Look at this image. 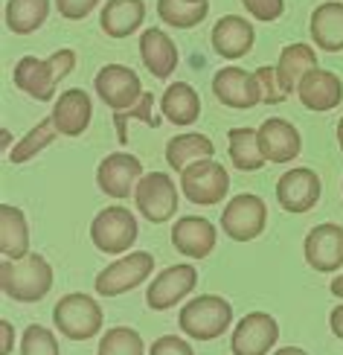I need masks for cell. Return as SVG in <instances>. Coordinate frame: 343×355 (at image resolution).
I'll return each mask as SVG.
<instances>
[{"instance_id":"obj_10","label":"cell","mask_w":343,"mask_h":355,"mask_svg":"<svg viewBox=\"0 0 343 355\" xmlns=\"http://www.w3.org/2000/svg\"><path fill=\"white\" fill-rule=\"evenodd\" d=\"M198 286V271L195 265L181 262V265H169L163 268L146 288V303L155 312H166V309L177 306L181 300H186Z\"/></svg>"},{"instance_id":"obj_6","label":"cell","mask_w":343,"mask_h":355,"mask_svg":"<svg viewBox=\"0 0 343 355\" xmlns=\"http://www.w3.org/2000/svg\"><path fill=\"white\" fill-rule=\"evenodd\" d=\"M181 192L186 196V201H192L195 207H216L227 198L230 175L221 164H216L213 157L195 160V164H189L181 172Z\"/></svg>"},{"instance_id":"obj_13","label":"cell","mask_w":343,"mask_h":355,"mask_svg":"<svg viewBox=\"0 0 343 355\" xmlns=\"http://www.w3.org/2000/svg\"><path fill=\"white\" fill-rule=\"evenodd\" d=\"M323 196V181L315 169L294 166L276 181V201L285 213H308Z\"/></svg>"},{"instance_id":"obj_17","label":"cell","mask_w":343,"mask_h":355,"mask_svg":"<svg viewBox=\"0 0 343 355\" xmlns=\"http://www.w3.org/2000/svg\"><path fill=\"white\" fill-rule=\"evenodd\" d=\"M216 242H218L216 225L204 216H181L172 227L175 250L189 259H206L216 250Z\"/></svg>"},{"instance_id":"obj_7","label":"cell","mask_w":343,"mask_h":355,"mask_svg":"<svg viewBox=\"0 0 343 355\" xmlns=\"http://www.w3.org/2000/svg\"><path fill=\"white\" fill-rule=\"evenodd\" d=\"M155 274V257L148 250H131L128 257H119L108 268H102L94 279V288L99 297H119L131 288L143 286Z\"/></svg>"},{"instance_id":"obj_42","label":"cell","mask_w":343,"mask_h":355,"mask_svg":"<svg viewBox=\"0 0 343 355\" xmlns=\"http://www.w3.org/2000/svg\"><path fill=\"white\" fill-rule=\"evenodd\" d=\"M329 291L335 294V297H340V300H343V274H340L337 279H332V286H329Z\"/></svg>"},{"instance_id":"obj_19","label":"cell","mask_w":343,"mask_h":355,"mask_svg":"<svg viewBox=\"0 0 343 355\" xmlns=\"http://www.w3.org/2000/svg\"><path fill=\"white\" fill-rule=\"evenodd\" d=\"M53 123L58 128V135L64 137H82L87 125H91V116H94V102L87 96L82 87H70L62 96L55 99L53 105Z\"/></svg>"},{"instance_id":"obj_11","label":"cell","mask_w":343,"mask_h":355,"mask_svg":"<svg viewBox=\"0 0 343 355\" xmlns=\"http://www.w3.org/2000/svg\"><path fill=\"white\" fill-rule=\"evenodd\" d=\"M94 87H96L99 99L105 102L111 111H128L137 105L146 94L140 85V76L125 64H105L96 73Z\"/></svg>"},{"instance_id":"obj_9","label":"cell","mask_w":343,"mask_h":355,"mask_svg":"<svg viewBox=\"0 0 343 355\" xmlns=\"http://www.w3.org/2000/svg\"><path fill=\"white\" fill-rule=\"evenodd\" d=\"M134 204L143 218L152 225H163L177 213V187L166 172H148L134 189Z\"/></svg>"},{"instance_id":"obj_2","label":"cell","mask_w":343,"mask_h":355,"mask_svg":"<svg viewBox=\"0 0 343 355\" xmlns=\"http://www.w3.org/2000/svg\"><path fill=\"white\" fill-rule=\"evenodd\" d=\"M0 288L15 303H38L53 288V265L41 254L3 259V265H0Z\"/></svg>"},{"instance_id":"obj_38","label":"cell","mask_w":343,"mask_h":355,"mask_svg":"<svg viewBox=\"0 0 343 355\" xmlns=\"http://www.w3.org/2000/svg\"><path fill=\"white\" fill-rule=\"evenodd\" d=\"M99 0H55V9L64 21H82L96 9Z\"/></svg>"},{"instance_id":"obj_40","label":"cell","mask_w":343,"mask_h":355,"mask_svg":"<svg viewBox=\"0 0 343 355\" xmlns=\"http://www.w3.org/2000/svg\"><path fill=\"white\" fill-rule=\"evenodd\" d=\"M15 347V329L9 320H0V355H12Z\"/></svg>"},{"instance_id":"obj_25","label":"cell","mask_w":343,"mask_h":355,"mask_svg":"<svg viewBox=\"0 0 343 355\" xmlns=\"http://www.w3.org/2000/svg\"><path fill=\"white\" fill-rule=\"evenodd\" d=\"M146 21V3L143 0H108L102 9V33L108 38H128L137 33Z\"/></svg>"},{"instance_id":"obj_44","label":"cell","mask_w":343,"mask_h":355,"mask_svg":"<svg viewBox=\"0 0 343 355\" xmlns=\"http://www.w3.org/2000/svg\"><path fill=\"white\" fill-rule=\"evenodd\" d=\"M337 146H340V152H343V116H340V123H337Z\"/></svg>"},{"instance_id":"obj_29","label":"cell","mask_w":343,"mask_h":355,"mask_svg":"<svg viewBox=\"0 0 343 355\" xmlns=\"http://www.w3.org/2000/svg\"><path fill=\"white\" fill-rule=\"evenodd\" d=\"M227 155H230V164L242 172H256L267 164L262 155L256 128H230L227 131Z\"/></svg>"},{"instance_id":"obj_15","label":"cell","mask_w":343,"mask_h":355,"mask_svg":"<svg viewBox=\"0 0 343 355\" xmlns=\"http://www.w3.org/2000/svg\"><path fill=\"white\" fill-rule=\"evenodd\" d=\"M213 94L221 105L236 108V111H247L256 108L262 102V87L256 73H247L242 67H225L213 76Z\"/></svg>"},{"instance_id":"obj_24","label":"cell","mask_w":343,"mask_h":355,"mask_svg":"<svg viewBox=\"0 0 343 355\" xmlns=\"http://www.w3.org/2000/svg\"><path fill=\"white\" fill-rule=\"evenodd\" d=\"M311 41L326 53L343 50V3L340 0H326L311 12Z\"/></svg>"},{"instance_id":"obj_12","label":"cell","mask_w":343,"mask_h":355,"mask_svg":"<svg viewBox=\"0 0 343 355\" xmlns=\"http://www.w3.org/2000/svg\"><path fill=\"white\" fill-rule=\"evenodd\" d=\"M279 341V323L267 312H250L233 327V355H267Z\"/></svg>"},{"instance_id":"obj_35","label":"cell","mask_w":343,"mask_h":355,"mask_svg":"<svg viewBox=\"0 0 343 355\" xmlns=\"http://www.w3.org/2000/svg\"><path fill=\"white\" fill-rule=\"evenodd\" d=\"M242 6L247 9L253 21L274 24L282 18V12H285V0H242Z\"/></svg>"},{"instance_id":"obj_27","label":"cell","mask_w":343,"mask_h":355,"mask_svg":"<svg viewBox=\"0 0 343 355\" xmlns=\"http://www.w3.org/2000/svg\"><path fill=\"white\" fill-rule=\"evenodd\" d=\"M0 254L6 259H21L29 254L26 216L12 204H0Z\"/></svg>"},{"instance_id":"obj_23","label":"cell","mask_w":343,"mask_h":355,"mask_svg":"<svg viewBox=\"0 0 343 355\" xmlns=\"http://www.w3.org/2000/svg\"><path fill=\"white\" fill-rule=\"evenodd\" d=\"M315 67H317L315 47H308V44H303V41L282 47L279 62H276V79L282 85V91L297 94V87H300V82L306 79V73H311Z\"/></svg>"},{"instance_id":"obj_22","label":"cell","mask_w":343,"mask_h":355,"mask_svg":"<svg viewBox=\"0 0 343 355\" xmlns=\"http://www.w3.org/2000/svg\"><path fill=\"white\" fill-rule=\"evenodd\" d=\"M253 38H256V33H253V24L247 18H242V15H225L216 26H213V47L221 58H242L250 53L253 47Z\"/></svg>"},{"instance_id":"obj_47","label":"cell","mask_w":343,"mask_h":355,"mask_svg":"<svg viewBox=\"0 0 343 355\" xmlns=\"http://www.w3.org/2000/svg\"><path fill=\"white\" fill-rule=\"evenodd\" d=\"M340 187H343V184H340Z\"/></svg>"},{"instance_id":"obj_36","label":"cell","mask_w":343,"mask_h":355,"mask_svg":"<svg viewBox=\"0 0 343 355\" xmlns=\"http://www.w3.org/2000/svg\"><path fill=\"white\" fill-rule=\"evenodd\" d=\"M155 96L152 94H143V99L137 102L134 108H128V111H114V116L116 120H140V123H146L148 128H157L163 120L160 116H155Z\"/></svg>"},{"instance_id":"obj_5","label":"cell","mask_w":343,"mask_h":355,"mask_svg":"<svg viewBox=\"0 0 343 355\" xmlns=\"http://www.w3.org/2000/svg\"><path fill=\"white\" fill-rule=\"evenodd\" d=\"M140 236L137 218L125 207H108V210L96 213V218L91 221V242L96 245V250L108 257H123L131 254L134 242Z\"/></svg>"},{"instance_id":"obj_43","label":"cell","mask_w":343,"mask_h":355,"mask_svg":"<svg viewBox=\"0 0 343 355\" xmlns=\"http://www.w3.org/2000/svg\"><path fill=\"white\" fill-rule=\"evenodd\" d=\"M274 355H308V352L300 349V347H285V349H276Z\"/></svg>"},{"instance_id":"obj_8","label":"cell","mask_w":343,"mask_h":355,"mask_svg":"<svg viewBox=\"0 0 343 355\" xmlns=\"http://www.w3.org/2000/svg\"><path fill=\"white\" fill-rule=\"evenodd\" d=\"M267 225V207L259 196L253 192H242V196H233L225 210H221V230L225 236H230L233 242H253L265 233Z\"/></svg>"},{"instance_id":"obj_30","label":"cell","mask_w":343,"mask_h":355,"mask_svg":"<svg viewBox=\"0 0 343 355\" xmlns=\"http://www.w3.org/2000/svg\"><path fill=\"white\" fill-rule=\"evenodd\" d=\"M50 0H9L6 3V26L15 35H29L47 21Z\"/></svg>"},{"instance_id":"obj_31","label":"cell","mask_w":343,"mask_h":355,"mask_svg":"<svg viewBox=\"0 0 343 355\" xmlns=\"http://www.w3.org/2000/svg\"><path fill=\"white\" fill-rule=\"evenodd\" d=\"M157 15L163 24L175 29H192L210 15V0L204 3H186V0H157Z\"/></svg>"},{"instance_id":"obj_14","label":"cell","mask_w":343,"mask_h":355,"mask_svg":"<svg viewBox=\"0 0 343 355\" xmlns=\"http://www.w3.org/2000/svg\"><path fill=\"white\" fill-rule=\"evenodd\" d=\"M306 262L317 274H335L343 268V227L335 221H323V225L311 227L303 242Z\"/></svg>"},{"instance_id":"obj_4","label":"cell","mask_w":343,"mask_h":355,"mask_svg":"<svg viewBox=\"0 0 343 355\" xmlns=\"http://www.w3.org/2000/svg\"><path fill=\"white\" fill-rule=\"evenodd\" d=\"M102 320H105L102 318V306L91 297V294H82V291L64 294L53 309L55 329L64 338H70V341H87V338L99 335Z\"/></svg>"},{"instance_id":"obj_34","label":"cell","mask_w":343,"mask_h":355,"mask_svg":"<svg viewBox=\"0 0 343 355\" xmlns=\"http://www.w3.org/2000/svg\"><path fill=\"white\" fill-rule=\"evenodd\" d=\"M21 355H62V352H58V341L53 329L33 323L21 335Z\"/></svg>"},{"instance_id":"obj_16","label":"cell","mask_w":343,"mask_h":355,"mask_svg":"<svg viewBox=\"0 0 343 355\" xmlns=\"http://www.w3.org/2000/svg\"><path fill=\"white\" fill-rule=\"evenodd\" d=\"M140 178H143V164H140V157H134L128 152H114L108 155L105 160L99 164L96 169V184L99 189L105 192V196L111 198H128L134 189H137L140 184Z\"/></svg>"},{"instance_id":"obj_18","label":"cell","mask_w":343,"mask_h":355,"mask_svg":"<svg viewBox=\"0 0 343 355\" xmlns=\"http://www.w3.org/2000/svg\"><path fill=\"white\" fill-rule=\"evenodd\" d=\"M256 131H259V146L267 164H291L303 149L300 131L288 120H282V116H267Z\"/></svg>"},{"instance_id":"obj_21","label":"cell","mask_w":343,"mask_h":355,"mask_svg":"<svg viewBox=\"0 0 343 355\" xmlns=\"http://www.w3.org/2000/svg\"><path fill=\"white\" fill-rule=\"evenodd\" d=\"M140 58H143L146 70L152 73L155 79H169L177 70L181 53H177L169 33H163V29H157V26H148L140 35Z\"/></svg>"},{"instance_id":"obj_37","label":"cell","mask_w":343,"mask_h":355,"mask_svg":"<svg viewBox=\"0 0 343 355\" xmlns=\"http://www.w3.org/2000/svg\"><path fill=\"white\" fill-rule=\"evenodd\" d=\"M256 79H259V87H262V102H267V105H279V102H285L288 94L282 91V85L276 79V67H259Z\"/></svg>"},{"instance_id":"obj_45","label":"cell","mask_w":343,"mask_h":355,"mask_svg":"<svg viewBox=\"0 0 343 355\" xmlns=\"http://www.w3.org/2000/svg\"><path fill=\"white\" fill-rule=\"evenodd\" d=\"M9 143H12V135H9V131L3 128V140H0V146H3V149H9Z\"/></svg>"},{"instance_id":"obj_46","label":"cell","mask_w":343,"mask_h":355,"mask_svg":"<svg viewBox=\"0 0 343 355\" xmlns=\"http://www.w3.org/2000/svg\"><path fill=\"white\" fill-rule=\"evenodd\" d=\"M186 3H204V0H186Z\"/></svg>"},{"instance_id":"obj_41","label":"cell","mask_w":343,"mask_h":355,"mask_svg":"<svg viewBox=\"0 0 343 355\" xmlns=\"http://www.w3.org/2000/svg\"><path fill=\"white\" fill-rule=\"evenodd\" d=\"M329 327H332L335 338H340V341H343V303L332 309V315H329Z\"/></svg>"},{"instance_id":"obj_32","label":"cell","mask_w":343,"mask_h":355,"mask_svg":"<svg viewBox=\"0 0 343 355\" xmlns=\"http://www.w3.org/2000/svg\"><path fill=\"white\" fill-rule=\"evenodd\" d=\"M55 137H58V128H55V123H53V116H47V120H41L35 128H29L26 135H24V140L15 143V149L9 152V160H12L15 166L26 164V160H33L38 152L47 149V146H50Z\"/></svg>"},{"instance_id":"obj_1","label":"cell","mask_w":343,"mask_h":355,"mask_svg":"<svg viewBox=\"0 0 343 355\" xmlns=\"http://www.w3.org/2000/svg\"><path fill=\"white\" fill-rule=\"evenodd\" d=\"M76 67V53L62 47L55 50L50 58H35V55H24L21 62H15L12 70V82L21 94L33 96L38 102H50L55 96V87L67 73Z\"/></svg>"},{"instance_id":"obj_3","label":"cell","mask_w":343,"mask_h":355,"mask_svg":"<svg viewBox=\"0 0 343 355\" xmlns=\"http://www.w3.org/2000/svg\"><path fill=\"white\" fill-rule=\"evenodd\" d=\"M233 323V303L218 294H201L181 306L177 327L192 341H216Z\"/></svg>"},{"instance_id":"obj_28","label":"cell","mask_w":343,"mask_h":355,"mask_svg":"<svg viewBox=\"0 0 343 355\" xmlns=\"http://www.w3.org/2000/svg\"><path fill=\"white\" fill-rule=\"evenodd\" d=\"M216 155V143L201 135V131H189V135H177L166 143V164L175 172H184L189 164Z\"/></svg>"},{"instance_id":"obj_20","label":"cell","mask_w":343,"mask_h":355,"mask_svg":"<svg viewBox=\"0 0 343 355\" xmlns=\"http://www.w3.org/2000/svg\"><path fill=\"white\" fill-rule=\"evenodd\" d=\"M297 96H300V102L308 111H317V114L335 111L343 102V82L337 73L315 67L311 73H306V79L297 87Z\"/></svg>"},{"instance_id":"obj_26","label":"cell","mask_w":343,"mask_h":355,"mask_svg":"<svg viewBox=\"0 0 343 355\" xmlns=\"http://www.w3.org/2000/svg\"><path fill=\"white\" fill-rule=\"evenodd\" d=\"M160 114L175 125H192L201 116V96L189 82L169 85L160 96Z\"/></svg>"},{"instance_id":"obj_33","label":"cell","mask_w":343,"mask_h":355,"mask_svg":"<svg viewBox=\"0 0 343 355\" xmlns=\"http://www.w3.org/2000/svg\"><path fill=\"white\" fill-rule=\"evenodd\" d=\"M143 338L131 327H111L99 341L96 355H143Z\"/></svg>"},{"instance_id":"obj_39","label":"cell","mask_w":343,"mask_h":355,"mask_svg":"<svg viewBox=\"0 0 343 355\" xmlns=\"http://www.w3.org/2000/svg\"><path fill=\"white\" fill-rule=\"evenodd\" d=\"M148 355H195V352H192L189 341H184V338H177V335H163V338H157V341L152 344Z\"/></svg>"}]
</instances>
